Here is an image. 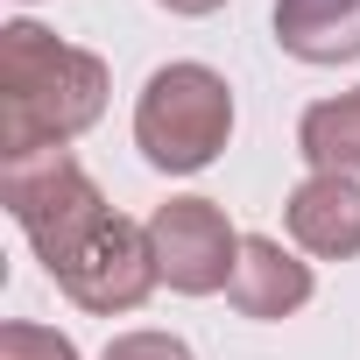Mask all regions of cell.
<instances>
[{
	"instance_id": "277c9868",
	"label": "cell",
	"mask_w": 360,
	"mask_h": 360,
	"mask_svg": "<svg viewBox=\"0 0 360 360\" xmlns=\"http://www.w3.org/2000/svg\"><path fill=\"white\" fill-rule=\"evenodd\" d=\"M141 226H148L155 269H162V283L176 297H212V290L233 283L248 233H233V219H226L219 198H162Z\"/></svg>"
},
{
	"instance_id": "7c38bea8",
	"label": "cell",
	"mask_w": 360,
	"mask_h": 360,
	"mask_svg": "<svg viewBox=\"0 0 360 360\" xmlns=\"http://www.w3.org/2000/svg\"><path fill=\"white\" fill-rule=\"evenodd\" d=\"M162 15H184V22H205V15H219L226 0H155Z\"/></svg>"
},
{
	"instance_id": "7a4b0ae2",
	"label": "cell",
	"mask_w": 360,
	"mask_h": 360,
	"mask_svg": "<svg viewBox=\"0 0 360 360\" xmlns=\"http://www.w3.org/2000/svg\"><path fill=\"white\" fill-rule=\"evenodd\" d=\"M233 141V85L212 64H155L148 85L134 92V148L162 176H198L219 162Z\"/></svg>"
},
{
	"instance_id": "52a82bcc",
	"label": "cell",
	"mask_w": 360,
	"mask_h": 360,
	"mask_svg": "<svg viewBox=\"0 0 360 360\" xmlns=\"http://www.w3.org/2000/svg\"><path fill=\"white\" fill-rule=\"evenodd\" d=\"M311 297H318V276H311V262H304L297 248H283L276 233H248V240H240V269H233V283H226V304H233L240 318L276 325V318H297Z\"/></svg>"
},
{
	"instance_id": "6da1fadb",
	"label": "cell",
	"mask_w": 360,
	"mask_h": 360,
	"mask_svg": "<svg viewBox=\"0 0 360 360\" xmlns=\"http://www.w3.org/2000/svg\"><path fill=\"white\" fill-rule=\"evenodd\" d=\"M106 92L113 71L99 50H78L43 22H8L0 29V162L71 148L85 127H99Z\"/></svg>"
},
{
	"instance_id": "8992f818",
	"label": "cell",
	"mask_w": 360,
	"mask_h": 360,
	"mask_svg": "<svg viewBox=\"0 0 360 360\" xmlns=\"http://www.w3.org/2000/svg\"><path fill=\"white\" fill-rule=\"evenodd\" d=\"M290 248L311 262H353L360 255V176H325L311 169L304 184L283 198Z\"/></svg>"
},
{
	"instance_id": "3957f363",
	"label": "cell",
	"mask_w": 360,
	"mask_h": 360,
	"mask_svg": "<svg viewBox=\"0 0 360 360\" xmlns=\"http://www.w3.org/2000/svg\"><path fill=\"white\" fill-rule=\"evenodd\" d=\"M0 205L15 212V226L29 233V248H36V262H43L50 276L71 269V262L92 248V233L113 219L106 191L85 176V162H78L71 148L8 155V162H0Z\"/></svg>"
},
{
	"instance_id": "ba28073f",
	"label": "cell",
	"mask_w": 360,
	"mask_h": 360,
	"mask_svg": "<svg viewBox=\"0 0 360 360\" xmlns=\"http://www.w3.org/2000/svg\"><path fill=\"white\" fill-rule=\"evenodd\" d=\"M269 22L297 64H360V0H276Z\"/></svg>"
},
{
	"instance_id": "30bf717a",
	"label": "cell",
	"mask_w": 360,
	"mask_h": 360,
	"mask_svg": "<svg viewBox=\"0 0 360 360\" xmlns=\"http://www.w3.org/2000/svg\"><path fill=\"white\" fill-rule=\"evenodd\" d=\"M0 360H78V346H71V332H57V325L8 318V325H0Z\"/></svg>"
},
{
	"instance_id": "5b68a950",
	"label": "cell",
	"mask_w": 360,
	"mask_h": 360,
	"mask_svg": "<svg viewBox=\"0 0 360 360\" xmlns=\"http://www.w3.org/2000/svg\"><path fill=\"white\" fill-rule=\"evenodd\" d=\"M78 311H92V318H120V311H141L148 304V290L162 283V269H155V248H148V226H134V219H106L99 233H92V248L71 262V269H57L50 276Z\"/></svg>"
},
{
	"instance_id": "9c48e42d",
	"label": "cell",
	"mask_w": 360,
	"mask_h": 360,
	"mask_svg": "<svg viewBox=\"0 0 360 360\" xmlns=\"http://www.w3.org/2000/svg\"><path fill=\"white\" fill-rule=\"evenodd\" d=\"M297 155H304L311 169H325V176H360V85L304 106V120H297Z\"/></svg>"
},
{
	"instance_id": "8fae6325",
	"label": "cell",
	"mask_w": 360,
	"mask_h": 360,
	"mask_svg": "<svg viewBox=\"0 0 360 360\" xmlns=\"http://www.w3.org/2000/svg\"><path fill=\"white\" fill-rule=\"evenodd\" d=\"M99 360H198V353L176 339V332H148V325H141V332H113Z\"/></svg>"
},
{
	"instance_id": "4fadbf2b",
	"label": "cell",
	"mask_w": 360,
	"mask_h": 360,
	"mask_svg": "<svg viewBox=\"0 0 360 360\" xmlns=\"http://www.w3.org/2000/svg\"><path fill=\"white\" fill-rule=\"evenodd\" d=\"M22 8H29V0H22Z\"/></svg>"
}]
</instances>
